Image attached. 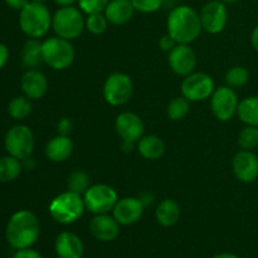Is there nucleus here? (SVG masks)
Returning <instances> with one entry per match:
<instances>
[{
  "instance_id": "obj_22",
  "label": "nucleus",
  "mask_w": 258,
  "mask_h": 258,
  "mask_svg": "<svg viewBox=\"0 0 258 258\" xmlns=\"http://www.w3.org/2000/svg\"><path fill=\"white\" fill-rule=\"evenodd\" d=\"M138 150L148 160H158L165 153V144L155 135L143 136L138 141Z\"/></svg>"
},
{
  "instance_id": "obj_32",
  "label": "nucleus",
  "mask_w": 258,
  "mask_h": 258,
  "mask_svg": "<svg viewBox=\"0 0 258 258\" xmlns=\"http://www.w3.org/2000/svg\"><path fill=\"white\" fill-rule=\"evenodd\" d=\"M108 25V20L106 18L105 13H95L90 14L86 19V29L92 34H102L106 32Z\"/></svg>"
},
{
  "instance_id": "obj_20",
  "label": "nucleus",
  "mask_w": 258,
  "mask_h": 258,
  "mask_svg": "<svg viewBox=\"0 0 258 258\" xmlns=\"http://www.w3.org/2000/svg\"><path fill=\"white\" fill-rule=\"evenodd\" d=\"M135 8L131 0H110L105 9L108 23L113 25H122L133 18Z\"/></svg>"
},
{
  "instance_id": "obj_23",
  "label": "nucleus",
  "mask_w": 258,
  "mask_h": 258,
  "mask_svg": "<svg viewBox=\"0 0 258 258\" xmlns=\"http://www.w3.org/2000/svg\"><path fill=\"white\" fill-rule=\"evenodd\" d=\"M156 221L163 227H171L180 218V208L179 204L173 199H164L160 202L155 211Z\"/></svg>"
},
{
  "instance_id": "obj_9",
  "label": "nucleus",
  "mask_w": 258,
  "mask_h": 258,
  "mask_svg": "<svg viewBox=\"0 0 258 258\" xmlns=\"http://www.w3.org/2000/svg\"><path fill=\"white\" fill-rule=\"evenodd\" d=\"M134 85L127 75L115 72L110 75L103 85V98L111 106L125 105L133 96Z\"/></svg>"
},
{
  "instance_id": "obj_42",
  "label": "nucleus",
  "mask_w": 258,
  "mask_h": 258,
  "mask_svg": "<svg viewBox=\"0 0 258 258\" xmlns=\"http://www.w3.org/2000/svg\"><path fill=\"white\" fill-rule=\"evenodd\" d=\"M213 258H239V257L233 253H221V254H217V256H214Z\"/></svg>"
},
{
  "instance_id": "obj_37",
  "label": "nucleus",
  "mask_w": 258,
  "mask_h": 258,
  "mask_svg": "<svg viewBox=\"0 0 258 258\" xmlns=\"http://www.w3.org/2000/svg\"><path fill=\"white\" fill-rule=\"evenodd\" d=\"M72 130V122H71L70 118H62V120L58 122V133L59 135H67Z\"/></svg>"
},
{
  "instance_id": "obj_10",
  "label": "nucleus",
  "mask_w": 258,
  "mask_h": 258,
  "mask_svg": "<svg viewBox=\"0 0 258 258\" xmlns=\"http://www.w3.org/2000/svg\"><path fill=\"white\" fill-rule=\"evenodd\" d=\"M214 92V81L204 72H193L184 78L181 83V93L190 102L204 101Z\"/></svg>"
},
{
  "instance_id": "obj_13",
  "label": "nucleus",
  "mask_w": 258,
  "mask_h": 258,
  "mask_svg": "<svg viewBox=\"0 0 258 258\" xmlns=\"http://www.w3.org/2000/svg\"><path fill=\"white\" fill-rule=\"evenodd\" d=\"M169 66L178 76H189L197 67L196 52L188 44H178L169 52Z\"/></svg>"
},
{
  "instance_id": "obj_15",
  "label": "nucleus",
  "mask_w": 258,
  "mask_h": 258,
  "mask_svg": "<svg viewBox=\"0 0 258 258\" xmlns=\"http://www.w3.org/2000/svg\"><path fill=\"white\" fill-rule=\"evenodd\" d=\"M144 208L145 206L140 198L126 197L117 201L112 209V216L122 226H130V224L136 223L143 217Z\"/></svg>"
},
{
  "instance_id": "obj_40",
  "label": "nucleus",
  "mask_w": 258,
  "mask_h": 258,
  "mask_svg": "<svg viewBox=\"0 0 258 258\" xmlns=\"http://www.w3.org/2000/svg\"><path fill=\"white\" fill-rule=\"evenodd\" d=\"M251 42H252V45H253L254 49L258 52V25L256 28L253 29V32H252V35H251Z\"/></svg>"
},
{
  "instance_id": "obj_28",
  "label": "nucleus",
  "mask_w": 258,
  "mask_h": 258,
  "mask_svg": "<svg viewBox=\"0 0 258 258\" xmlns=\"http://www.w3.org/2000/svg\"><path fill=\"white\" fill-rule=\"evenodd\" d=\"M190 111V101L186 100L184 96L181 97H175L169 102L168 108H166V113H168L169 118L173 121L183 120Z\"/></svg>"
},
{
  "instance_id": "obj_33",
  "label": "nucleus",
  "mask_w": 258,
  "mask_h": 258,
  "mask_svg": "<svg viewBox=\"0 0 258 258\" xmlns=\"http://www.w3.org/2000/svg\"><path fill=\"white\" fill-rule=\"evenodd\" d=\"M80 9L87 15L103 13L110 0H77Z\"/></svg>"
},
{
  "instance_id": "obj_38",
  "label": "nucleus",
  "mask_w": 258,
  "mask_h": 258,
  "mask_svg": "<svg viewBox=\"0 0 258 258\" xmlns=\"http://www.w3.org/2000/svg\"><path fill=\"white\" fill-rule=\"evenodd\" d=\"M9 59V50H8L7 45L0 43V70L4 67Z\"/></svg>"
},
{
  "instance_id": "obj_7",
  "label": "nucleus",
  "mask_w": 258,
  "mask_h": 258,
  "mask_svg": "<svg viewBox=\"0 0 258 258\" xmlns=\"http://www.w3.org/2000/svg\"><path fill=\"white\" fill-rule=\"evenodd\" d=\"M34 135L28 126H13L5 136V149L9 155L19 159V160L29 159L34 150Z\"/></svg>"
},
{
  "instance_id": "obj_44",
  "label": "nucleus",
  "mask_w": 258,
  "mask_h": 258,
  "mask_svg": "<svg viewBox=\"0 0 258 258\" xmlns=\"http://www.w3.org/2000/svg\"><path fill=\"white\" fill-rule=\"evenodd\" d=\"M32 2H37V3H43V2H45V0H32Z\"/></svg>"
},
{
  "instance_id": "obj_8",
  "label": "nucleus",
  "mask_w": 258,
  "mask_h": 258,
  "mask_svg": "<svg viewBox=\"0 0 258 258\" xmlns=\"http://www.w3.org/2000/svg\"><path fill=\"white\" fill-rule=\"evenodd\" d=\"M83 201L87 211L93 214H105L113 209L117 203V193L107 184L91 185L83 194Z\"/></svg>"
},
{
  "instance_id": "obj_6",
  "label": "nucleus",
  "mask_w": 258,
  "mask_h": 258,
  "mask_svg": "<svg viewBox=\"0 0 258 258\" xmlns=\"http://www.w3.org/2000/svg\"><path fill=\"white\" fill-rule=\"evenodd\" d=\"M52 28L57 37L67 40L76 39L86 28V20L80 9L75 7H62L52 17Z\"/></svg>"
},
{
  "instance_id": "obj_24",
  "label": "nucleus",
  "mask_w": 258,
  "mask_h": 258,
  "mask_svg": "<svg viewBox=\"0 0 258 258\" xmlns=\"http://www.w3.org/2000/svg\"><path fill=\"white\" fill-rule=\"evenodd\" d=\"M22 62L29 70H35L43 63L42 42L37 38H30L22 50Z\"/></svg>"
},
{
  "instance_id": "obj_21",
  "label": "nucleus",
  "mask_w": 258,
  "mask_h": 258,
  "mask_svg": "<svg viewBox=\"0 0 258 258\" xmlns=\"http://www.w3.org/2000/svg\"><path fill=\"white\" fill-rule=\"evenodd\" d=\"M73 151V143L67 135H57L48 141L45 146V156L53 163L66 161Z\"/></svg>"
},
{
  "instance_id": "obj_19",
  "label": "nucleus",
  "mask_w": 258,
  "mask_h": 258,
  "mask_svg": "<svg viewBox=\"0 0 258 258\" xmlns=\"http://www.w3.org/2000/svg\"><path fill=\"white\" fill-rule=\"evenodd\" d=\"M54 248L59 258H82L85 251L81 238L72 232H62L58 234Z\"/></svg>"
},
{
  "instance_id": "obj_16",
  "label": "nucleus",
  "mask_w": 258,
  "mask_h": 258,
  "mask_svg": "<svg viewBox=\"0 0 258 258\" xmlns=\"http://www.w3.org/2000/svg\"><path fill=\"white\" fill-rule=\"evenodd\" d=\"M115 127L123 141L136 143L144 136L145 126L140 116L134 112H122L117 116Z\"/></svg>"
},
{
  "instance_id": "obj_41",
  "label": "nucleus",
  "mask_w": 258,
  "mask_h": 258,
  "mask_svg": "<svg viewBox=\"0 0 258 258\" xmlns=\"http://www.w3.org/2000/svg\"><path fill=\"white\" fill-rule=\"evenodd\" d=\"M54 2L60 7H71L76 0H54Z\"/></svg>"
},
{
  "instance_id": "obj_25",
  "label": "nucleus",
  "mask_w": 258,
  "mask_h": 258,
  "mask_svg": "<svg viewBox=\"0 0 258 258\" xmlns=\"http://www.w3.org/2000/svg\"><path fill=\"white\" fill-rule=\"evenodd\" d=\"M239 120L249 126L258 127V96H252L242 100L237 110Z\"/></svg>"
},
{
  "instance_id": "obj_17",
  "label": "nucleus",
  "mask_w": 258,
  "mask_h": 258,
  "mask_svg": "<svg viewBox=\"0 0 258 258\" xmlns=\"http://www.w3.org/2000/svg\"><path fill=\"white\" fill-rule=\"evenodd\" d=\"M90 232L98 241L111 242L120 234V223L107 213L95 214L90 222Z\"/></svg>"
},
{
  "instance_id": "obj_34",
  "label": "nucleus",
  "mask_w": 258,
  "mask_h": 258,
  "mask_svg": "<svg viewBox=\"0 0 258 258\" xmlns=\"http://www.w3.org/2000/svg\"><path fill=\"white\" fill-rule=\"evenodd\" d=\"M135 10L140 13H154L158 12L163 5L164 0H131Z\"/></svg>"
},
{
  "instance_id": "obj_39",
  "label": "nucleus",
  "mask_w": 258,
  "mask_h": 258,
  "mask_svg": "<svg viewBox=\"0 0 258 258\" xmlns=\"http://www.w3.org/2000/svg\"><path fill=\"white\" fill-rule=\"evenodd\" d=\"M8 5L13 9H17V10H22L25 5L29 3V0H5Z\"/></svg>"
},
{
  "instance_id": "obj_5",
  "label": "nucleus",
  "mask_w": 258,
  "mask_h": 258,
  "mask_svg": "<svg viewBox=\"0 0 258 258\" xmlns=\"http://www.w3.org/2000/svg\"><path fill=\"white\" fill-rule=\"evenodd\" d=\"M75 48L70 40L60 37H50L42 43L43 62L55 71H63L75 60Z\"/></svg>"
},
{
  "instance_id": "obj_18",
  "label": "nucleus",
  "mask_w": 258,
  "mask_h": 258,
  "mask_svg": "<svg viewBox=\"0 0 258 258\" xmlns=\"http://www.w3.org/2000/svg\"><path fill=\"white\" fill-rule=\"evenodd\" d=\"M23 93L30 100H39L47 93L48 81L38 70H28L20 81Z\"/></svg>"
},
{
  "instance_id": "obj_1",
  "label": "nucleus",
  "mask_w": 258,
  "mask_h": 258,
  "mask_svg": "<svg viewBox=\"0 0 258 258\" xmlns=\"http://www.w3.org/2000/svg\"><path fill=\"white\" fill-rule=\"evenodd\" d=\"M39 219L30 211H18L10 217L7 226V241L13 248H30L39 238Z\"/></svg>"
},
{
  "instance_id": "obj_2",
  "label": "nucleus",
  "mask_w": 258,
  "mask_h": 258,
  "mask_svg": "<svg viewBox=\"0 0 258 258\" xmlns=\"http://www.w3.org/2000/svg\"><path fill=\"white\" fill-rule=\"evenodd\" d=\"M168 33L180 44H189L201 35L203 30L201 15L189 5L174 8L166 20Z\"/></svg>"
},
{
  "instance_id": "obj_14",
  "label": "nucleus",
  "mask_w": 258,
  "mask_h": 258,
  "mask_svg": "<svg viewBox=\"0 0 258 258\" xmlns=\"http://www.w3.org/2000/svg\"><path fill=\"white\" fill-rule=\"evenodd\" d=\"M232 169L242 183H252L258 178V156L252 150H241L232 160Z\"/></svg>"
},
{
  "instance_id": "obj_35",
  "label": "nucleus",
  "mask_w": 258,
  "mask_h": 258,
  "mask_svg": "<svg viewBox=\"0 0 258 258\" xmlns=\"http://www.w3.org/2000/svg\"><path fill=\"white\" fill-rule=\"evenodd\" d=\"M176 44H178L176 40L174 39L169 33H166L165 35H163V37L160 38V40H159V47H160L163 50H165V52H170Z\"/></svg>"
},
{
  "instance_id": "obj_27",
  "label": "nucleus",
  "mask_w": 258,
  "mask_h": 258,
  "mask_svg": "<svg viewBox=\"0 0 258 258\" xmlns=\"http://www.w3.org/2000/svg\"><path fill=\"white\" fill-rule=\"evenodd\" d=\"M9 115L15 120H24L32 112V102L27 96H19L10 101L8 106Z\"/></svg>"
},
{
  "instance_id": "obj_36",
  "label": "nucleus",
  "mask_w": 258,
  "mask_h": 258,
  "mask_svg": "<svg viewBox=\"0 0 258 258\" xmlns=\"http://www.w3.org/2000/svg\"><path fill=\"white\" fill-rule=\"evenodd\" d=\"M13 258H43L38 253L37 251L30 248H24V249H18L17 253L14 254Z\"/></svg>"
},
{
  "instance_id": "obj_12",
  "label": "nucleus",
  "mask_w": 258,
  "mask_h": 258,
  "mask_svg": "<svg viewBox=\"0 0 258 258\" xmlns=\"http://www.w3.org/2000/svg\"><path fill=\"white\" fill-rule=\"evenodd\" d=\"M228 20V10L224 3L221 0L208 2L201 12L202 28L207 33L218 34L226 28Z\"/></svg>"
},
{
  "instance_id": "obj_3",
  "label": "nucleus",
  "mask_w": 258,
  "mask_h": 258,
  "mask_svg": "<svg viewBox=\"0 0 258 258\" xmlns=\"http://www.w3.org/2000/svg\"><path fill=\"white\" fill-rule=\"evenodd\" d=\"M19 24L23 32L30 38H40L52 27V17L43 3L30 2L20 10Z\"/></svg>"
},
{
  "instance_id": "obj_43",
  "label": "nucleus",
  "mask_w": 258,
  "mask_h": 258,
  "mask_svg": "<svg viewBox=\"0 0 258 258\" xmlns=\"http://www.w3.org/2000/svg\"><path fill=\"white\" fill-rule=\"evenodd\" d=\"M224 4H234V3H238L239 0H221Z\"/></svg>"
},
{
  "instance_id": "obj_26",
  "label": "nucleus",
  "mask_w": 258,
  "mask_h": 258,
  "mask_svg": "<svg viewBox=\"0 0 258 258\" xmlns=\"http://www.w3.org/2000/svg\"><path fill=\"white\" fill-rule=\"evenodd\" d=\"M22 173V164L19 159L14 156H4L0 159V181L9 183L15 180Z\"/></svg>"
},
{
  "instance_id": "obj_31",
  "label": "nucleus",
  "mask_w": 258,
  "mask_h": 258,
  "mask_svg": "<svg viewBox=\"0 0 258 258\" xmlns=\"http://www.w3.org/2000/svg\"><path fill=\"white\" fill-rule=\"evenodd\" d=\"M238 145L242 150H252L258 146V127L247 125L238 135Z\"/></svg>"
},
{
  "instance_id": "obj_11",
  "label": "nucleus",
  "mask_w": 258,
  "mask_h": 258,
  "mask_svg": "<svg viewBox=\"0 0 258 258\" xmlns=\"http://www.w3.org/2000/svg\"><path fill=\"white\" fill-rule=\"evenodd\" d=\"M239 101L233 88L223 86L214 90L211 96V108L219 121H229L238 110Z\"/></svg>"
},
{
  "instance_id": "obj_30",
  "label": "nucleus",
  "mask_w": 258,
  "mask_h": 258,
  "mask_svg": "<svg viewBox=\"0 0 258 258\" xmlns=\"http://www.w3.org/2000/svg\"><path fill=\"white\" fill-rule=\"evenodd\" d=\"M249 72L247 68L242 67V66H234L228 72L226 73V83L228 87L231 88H239L243 87L247 82H248Z\"/></svg>"
},
{
  "instance_id": "obj_29",
  "label": "nucleus",
  "mask_w": 258,
  "mask_h": 258,
  "mask_svg": "<svg viewBox=\"0 0 258 258\" xmlns=\"http://www.w3.org/2000/svg\"><path fill=\"white\" fill-rule=\"evenodd\" d=\"M67 186L68 190L73 191V193H77L80 196H83V194L87 191V189L90 188V178H88L87 174L85 171L76 170L72 171L68 176L67 180Z\"/></svg>"
},
{
  "instance_id": "obj_4",
  "label": "nucleus",
  "mask_w": 258,
  "mask_h": 258,
  "mask_svg": "<svg viewBox=\"0 0 258 258\" xmlns=\"http://www.w3.org/2000/svg\"><path fill=\"white\" fill-rule=\"evenodd\" d=\"M85 209L82 196L70 190L55 197L49 204V214L60 224L75 223L83 216Z\"/></svg>"
}]
</instances>
